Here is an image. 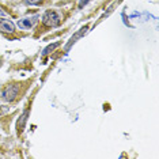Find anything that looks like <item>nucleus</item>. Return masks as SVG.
I'll return each instance as SVG.
<instances>
[{
  "mask_svg": "<svg viewBox=\"0 0 159 159\" xmlns=\"http://www.w3.org/2000/svg\"><path fill=\"white\" fill-rule=\"evenodd\" d=\"M42 23L45 26H49V27H55L60 23V16L59 14L55 12V11H46L42 16Z\"/></svg>",
  "mask_w": 159,
  "mask_h": 159,
  "instance_id": "f257e3e1",
  "label": "nucleus"
},
{
  "mask_svg": "<svg viewBox=\"0 0 159 159\" xmlns=\"http://www.w3.org/2000/svg\"><path fill=\"white\" fill-rule=\"evenodd\" d=\"M18 93H19V86L18 84H10L8 87H6L4 91H3V99L11 102V101H14L16 98Z\"/></svg>",
  "mask_w": 159,
  "mask_h": 159,
  "instance_id": "f03ea898",
  "label": "nucleus"
},
{
  "mask_svg": "<svg viewBox=\"0 0 159 159\" xmlns=\"http://www.w3.org/2000/svg\"><path fill=\"white\" fill-rule=\"evenodd\" d=\"M38 20V16H31V18H23V19H19L18 20V26L19 29H22V30H29V29H31L35 25V22Z\"/></svg>",
  "mask_w": 159,
  "mask_h": 159,
  "instance_id": "7ed1b4c3",
  "label": "nucleus"
},
{
  "mask_svg": "<svg viewBox=\"0 0 159 159\" xmlns=\"http://www.w3.org/2000/svg\"><path fill=\"white\" fill-rule=\"evenodd\" d=\"M87 30H89V26H84V27H82L80 30H79V31H78V33L75 34V35H72V37H71V39H70V42H68V44L66 45V48H64V50H66V53L68 52V50H70V48H71V46L74 45L75 42H76L78 39L82 37V35H84V34H86V31H87Z\"/></svg>",
  "mask_w": 159,
  "mask_h": 159,
  "instance_id": "20e7f679",
  "label": "nucleus"
},
{
  "mask_svg": "<svg viewBox=\"0 0 159 159\" xmlns=\"http://www.w3.org/2000/svg\"><path fill=\"white\" fill-rule=\"evenodd\" d=\"M15 30V25L8 19H2L0 20V31L2 33H14Z\"/></svg>",
  "mask_w": 159,
  "mask_h": 159,
  "instance_id": "39448f33",
  "label": "nucleus"
},
{
  "mask_svg": "<svg viewBox=\"0 0 159 159\" xmlns=\"http://www.w3.org/2000/svg\"><path fill=\"white\" fill-rule=\"evenodd\" d=\"M27 116H29V110H26L25 113L19 117V120L16 122V128H18V132H22L25 129V125H26V121H27Z\"/></svg>",
  "mask_w": 159,
  "mask_h": 159,
  "instance_id": "423d86ee",
  "label": "nucleus"
},
{
  "mask_svg": "<svg viewBox=\"0 0 159 159\" xmlns=\"http://www.w3.org/2000/svg\"><path fill=\"white\" fill-rule=\"evenodd\" d=\"M60 45V42H55V44H50V45H48L46 48L44 49V52H42V56H46V55H49L50 52H53L57 46Z\"/></svg>",
  "mask_w": 159,
  "mask_h": 159,
  "instance_id": "0eeeda50",
  "label": "nucleus"
},
{
  "mask_svg": "<svg viewBox=\"0 0 159 159\" xmlns=\"http://www.w3.org/2000/svg\"><path fill=\"white\" fill-rule=\"evenodd\" d=\"M25 2H26L27 4H38L41 0H25Z\"/></svg>",
  "mask_w": 159,
  "mask_h": 159,
  "instance_id": "6e6552de",
  "label": "nucleus"
},
{
  "mask_svg": "<svg viewBox=\"0 0 159 159\" xmlns=\"http://www.w3.org/2000/svg\"><path fill=\"white\" fill-rule=\"evenodd\" d=\"M89 2H90V0H80V2H79V8H83V6L87 4Z\"/></svg>",
  "mask_w": 159,
  "mask_h": 159,
  "instance_id": "1a4fd4ad",
  "label": "nucleus"
},
{
  "mask_svg": "<svg viewBox=\"0 0 159 159\" xmlns=\"http://www.w3.org/2000/svg\"><path fill=\"white\" fill-rule=\"evenodd\" d=\"M7 110H8V107H7V106H3V107H2V109H0V114L6 113V111H7Z\"/></svg>",
  "mask_w": 159,
  "mask_h": 159,
  "instance_id": "9d476101",
  "label": "nucleus"
},
{
  "mask_svg": "<svg viewBox=\"0 0 159 159\" xmlns=\"http://www.w3.org/2000/svg\"><path fill=\"white\" fill-rule=\"evenodd\" d=\"M0 15H4V12H3V11H0Z\"/></svg>",
  "mask_w": 159,
  "mask_h": 159,
  "instance_id": "9b49d317",
  "label": "nucleus"
},
{
  "mask_svg": "<svg viewBox=\"0 0 159 159\" xmlns=\"http://www.w3.org/2000/svg\"><path fill=\"white\" fill-rule=\"evenodd\" d=\"M0 66H2V60H0Z\"/></svg>",
  "mask_w": 159,
  "mask_h": 159,
  "instance_id": "f8f14e48",
  "label": "nucleus"
}]
</instances>
